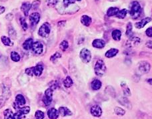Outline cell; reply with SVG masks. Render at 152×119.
I'll return each mask as SVG.
<instances>
[{
    "label": "cell",
    "instance_id": "obj_3",
    "mask_svg": "<svg viewBox=\"0 0 152 119\" xmlns=\"http://www.w3.org/2000/svg\"><path fill=\"white\" fill-rule=\"evenodd\" d=\"M51 25L48 22H45L39 27L38 34L42 37H47L49 36L51 32Z\"/></svg>",
    "mask_w": 152,
    "mask_h": 119
},
{
    "label": "cell",
    "instance_id": "obj_1",
    "mask_svg": "<svg viewBox=\"0 0 152 119\" xmlns=\"http://www.w3.org/2000/svg\"><path fill=\"white\" fill-rule=\"evenodd\" d=\"M142 9L138 1H133L129 9V15L133 19H137L141 16Z\"/></svg>",
    "mask_w": 152,
    "mask_h": 119
},
{
    "label": "cell",
    "instance_id": "obj_39",
    "mask_svg": "<svg viewBox=\"0 0 152 119\" xmlns=\"http://www.w3.org/2000/svg\"><path fill=\"white\" fill-rule=\"evenodd\" d=\"M9 36H10L11 38L13 39H15L17 37L16 31L14 30V29L13 28H10L9 29Z\"/></svg>",
    "mask_w": 152,
    "mask_h": 119
},
{
    "label": "cell",
    "instance_id": "obj_47",
    "mask_svg": "<svg viewBox=\"0 0 152 119\" xmlns=\"http://www.w3.org/2000/svg\"><path fill=\"white\" fill-rule=\"evenodd\" d=\"M5 11V8L4 7L0 6V15L2 14V13H4Z\"/></svg>",
    "mask_w": 152,
    "mask_h": 119
},
{
    "label": "cell",
    "instance_id": "obj_12",
    "mask_svg": "<svg viewBox=\"0 0 152 119\" xmlns=\"http://www.w3.org/2000/svg\"><path fill=\"white\" fill-rule=\"evenodd\" d=\"M91 114L95 117H100L102 116V110L101 108V107L98 104L94 105L92 106L90 110Z\"/></svg>",
    "mask_w": 152,
    "mask_h": 119
},
{
    "label": "cell",
    "instance_id": "obj_44",
    "mask_svg": "<svg viewBox=\"0 0 152 119\" xmlns=\"http://www.w3.org/2000/svg\"><path fill=\"white\" fill-rule=\"evenodd\" d=\"M57 3H58V0H48L47 1V5L51 7L55 6L57 4Z\"/></svg>",
    "mask_w": 152,
    "mask_h": 119
},
{
    "label": "cell",
    "instance_id": "obj_27",
    "mask_svg": "<svg viewBox=\"0 0 152 119\" xmlns=\"http://www.w3.org/2000/svg\"><path fill=\"white\" fill-rule=\"evenodd\" d=\"M102 87V83L98 79H95L92 83V88L93 90L98 91Z\"/></svg>",
    "mask_w": 152,
    "mask_h": 119
},
{
    "label": "cell",
    "instance_id": "obj_36",
    "mask_svg": "<svg viewBox=\"0 0 152 119\" xmlns=\"http://www.w3.org/2000/svg\"><path fill=\"white\" fill-rule=\"evenodd\" d=\"M20 24L21 27H22L24 31H26L27 28H28V25H27L26 20H25L24 17H21L20 18Z\"/></svg>",
    "mask_w": 152,
    "mask_h": 119
},
{
    "label": "cell",
    "instance_id": "obj_33",
    "mask_svg": "<svg viewBox=\"0 0 152 119\" xmlns=\"http://www.w3.org/2000/svg\"><path fill=\"white\" fill-rule=\"evenodd\" d=\"M114 112L117 116H123L125 114V110L124 109L120 108L119 106H116L114 108Z\"/></svg>",
    "mask_w": 152,
    "mask_h": 119
},
{
    "label": "cell",
    "instance_id": "obj_32",
    "mask_svg": "<svg viewBox=\"0 0 152 119\" xmlns=\"http://www.w3.org/2000/svg\"><path fill=\"white\" fill-rule=\"evenodd\" d=\"M11 59L13 61L18 62V61H19V60H20L21 57L20 55H19L17 52H15V51H12V52L11 53Z\"/></svg>",
    "mask_w": 152,
    "mask_h": 119
},
{
    "label": "cell",
    "instance_id": "obj_29",
    "mask_svg": "<svg viewBox=\"0 0 152 119\" xmlns=\"http://www.w3.org/2000/svg\"><path fill=\"white\" fill-rule=\"evenodd\" d=\"M64 85L66 88H70L73 85V80L70 77H67L64 81Z\"/></svg>",
    "mask_w": 152,
    "mask_h": 119
},
{
    "label": "cell",
    "instance_id": "obj_35",
    "mask_svg": "<svg viewBox=\"0 0 152 119\" xmlns=\"http://www.w3.org/2000/svg\"><path fill=\"white\" fill-rule=\"evenodd\" d=\"M60 47L63 51H66L69 47V43L68 41L66 40H64L63 41H62L60 45Z\"/></svg>",
    "mask_w": 152,
    "mask_h": 119
},
{
    "label": "cell",
    "instance_id": "obj_7",
    "mask_svg": "<svg viewBox=\"0 0 152 119\" xmlns=\"http://www.w3.org/2000/svg\"><path fill=\"white\" fill-rule=\"evenodd\" d=\"M150 69H151V65L147 61H142L138 64V69L142 74L147 73L150 71Z\"/></svg>",
    "mask_w": 152,
    "mask_h": 119
},
{
    "label": "cell",
    "instance_id": "obj_38",
    "mask_svg": "<svg viewBox=\"0 0 152 119\" xmlns=\"http://www.w3.org/2000/svg\"><path fill=\"white\" fill-rule=\"evenodd\" d=\"M126 32L125 35L128 37H130L132 33V24L131 23H128L127 25V28H126Z\"/></svg>",
    "mask_w": 152,
    "mask_h": 119
},
{
    "label": "cell",
    "instance_id": "obj_17",
    "mask_svg": "<svg viewBox=\"0 0 152 119\" xmlns=\"http://www.w3.org/2000/svg\"><path fill=\"white\" fill-rule=\"evenodd\" d=\"M59 114H60L62 116H72V112L71 111L70 109L67 107L62 106L59 108L58 110Z\"/></svg>",
    "mask_w": 152,
    "mask_h": 119
},
{
    "label": "cell",
    "instance_id": "obj_45",
    "mask_svg": "<svg viewBox=\"0 0 152 119\" xmlns=\"http://www.w3.org/2000/svg\"><path fill=\"white\" fill-rule=\"evenodd\" d=\"M145 33H146V35H147V37H151V36H152V28L151 27H149V28H148L147 30H146Z\"/></svg>",
    "mask_w": 152,
    "mask_h": 119
},
{
    "label": "cell",
    "instance_id": "obj_2",
    "mask_svg": "<svg viewBox=\"0 0 152 119\" xmlns=\"http://www.w3.org/2000/svg\"><path fill=\"white\" fill-rule=\"evenodd\" d=\"M106 70H107L106 65L103 60L100 59V60L97 61L94 67L95 73L97 76L103 77L106 74Z\"/></svg>",
    "mask_w": 152,
    "mask_h": 119
},
{
    "label": "cell",
    "instance_id": "obj_5",
    "mask_svg": "<svg viewBox=\"0 0 152 119\" xmlns=\"http://www.w3.org/2000/svg\"><path fill=\"white\" fill-rule=\"evenodd\" d=\"M80 57L81 60L85 63H88L91 61L92 59V53L89 49L84 48L82 49L80 51Z\"/></svg>",
    "mask_w": 152,
    "mask_h": 119
},
{
    "label": "cell",
    "instance_id": "obj_51",
    "mask_svg": "<svg viewBox=\"0 0 152 119\" xmlns=\"http://www.w3.org/2000/svg\"><path fill=\"white\" fill-rule=\"evenodd\" d=\"M0 1H6V0H0Z\"/></svg>",
    "mask_w": 152,
    "mask_h": 119
},
{
    "label": "cell",
    "instance_id": "obj_43",
    "mask_svg": "<svg viewBox=\"0 0 152 119\" xmlns=\"http://www.w3.org/2000/svg\"><path fill=\"white\" fill-rule=\"evenodd\" d=\"M75 0H64V5L65 7H68L69 5L75 3Z\"/></svg>",
    "mask_w": 152,
    "mask_h": 119
},
{
    "label": "cell",
    "instance_id": "obj_34",
    "mask_svg": "<svg viewBox=\"0 0 152 119\" xmlns=\"http://www.w3.org/2000/svg\"><path fill=\"white\" fill-rule=\"evenodd\" d=\"M106 93H108V94H109L112 97H115V91L114 88L111 86H108L106 87Z\"/></svg>",
    "mask_w": 152,
    "mask_h": 119
},
{
    "label": "cell",
    "instance_id": "obj_30",
    "mask_svg": "<svg viewBox=\"0 0 152 119\" xmlns=\"http://www.w3.org/2000/svg\"><path fill=\"white\" fill-rule=\"evenodd\" d=\"M3 114H4V118L5 119H12L13 113V111L11 109L7 108L3 112Z\"/></svg>",
    "mask_w": 152,
    "mask_h": 119
},
{
    "label": "cell",
    "instance_id": "obj_14",
    "mask_svg": "<svg viewBox=\"0 0 152 119\" xmlns=\"http://www.w3.org/2000/svg\"><path fill=\"white\" fill-rule=\"evenodd\" d=\"M93 47L97 49H102L105 47L106 45V41L103 39H97L93 41L92 42Z\"/></svg>",
    "mask_w": 152,
    "mask_h": 119
},
{
    "label": "cell",
    "instance_id": "obj_37",
    "mask_svg": "<svg viewBox=\"0 0 152 119\" xmlns=\"http://www.w3.org/2000/svg\"><path fill=\"white\" fill-rule=\"evenodd\" d=\"M35 116L36 119H43L45 117L44 112L41 110H37L36 112H35Z\"/></svg>",
    "mask_w": 152,
    "mask_h": 119
},
{
    "label": "cell",
    "instance_id": "obj_13",
    "mask_svg": "<svg viewBox=\"0 0 152 119\" xmlns=\"http://www.w3.org/2000/svg\"><path fill=\"white\" fill-rule=\"evenodd\" d=\"M31 68H32L33 75H35V76L39 77L42 74L43 71V67L42 65L38 64L36 66L31 67Z\"/></svg>",
    "mask_w": 152,
    "mask_h": 119
},
{
    "label": "cell",
    "instance_id": "obj_46",
    "mask_svg": "<svg viewBox=\"0 0 152 119\" xmlns=\"http://www.w3.org/2000/svg\"><path fill=\"white\" fill-rule=\"evenodd\" d=\"M13 17V15L11 14V13H9V14H7L6 15V19H7V20H9V21L12 20Z\"/></svg>",
    "mask_w": 152,
    "mask_h": 119
},
{
    "label": "cell",
    "instance_id": "obj_8",
    "mask_svg": "<svg viewBox=\"0 0 152 119\" xmlns=\"http://www.w3.org/2000/svg\"><path fill=\"white\" fill-rule=\"evenodd\" d=\"M31 49L35 54L41 55L43 51V45L40 41H36V42L33 43Z\"/></svg>",
    "mask_w": 152,
    "mask_h": 119
},
{
    "label": "cell",
    "instance_id": "obj_11",
    "mask_svg": "<svg viewBox=\"0 0 152 119\" xmlns=\"http://www.w3.org/2000/svg\"><path fill=\"white\" fill-rule=\"evenodd\" d=\"M140 42H141V39L139 38V37H130L129 39L127 41V43H126V45H127V47H129V48H131V47L137 45Z\"/></svg>",
    "mask_w": 152,
    "mask_h": 119
},
{
    "label": "cell",
    "instance_id": "obj_24",
    "mask_svg": "<svg viewBox=\"0 0 152 119\" xmlns=\"http://www.w3.org/2000/svg\"><path fill=\"white\" fill-rule=\"evenodd\" d=\"M118 52H119V50H118L117 49H110V50H108L107 52L106 53L105 56L107 57V58H112V57L116 56V55L117 54Z\"/></svg>",
    "mask_w": 152,
    "mask_h": 119
},
{
    "label": "cell",
    "instance_id": "obj_31",
    "mask_svg": "<svg viewBox=\"0 0 152 119\" xmlns=\"http://www.w3.org/2000/svg\"><path fill=\"white\" fill-rule=\"evenodd\" d=\"M127 13V10L126 9H123L121 10L118 11V13L116 15V17L119 19H124Z\"/></svg>",
    "mask_w": 152,
    "mask_h": 119
},
{
    "label": "cell",
    "instance_id": "obj_15",
    "mask_svg": "<svg viewBox=\"0 0 152 119\" xmlns=\"http://www.w3.org/2000/svg\"><path fill=\"white\" fill-rule=\"evenodd\" d=\"M118 101H119V102L121 104V105H123L126 108H128V109H131L132 108V106H131V102H130V101L128 100V99L126 98L125 97H120L119 99H118Z\"/></svg>",
    "mask_w": 152,
    "mask_h": 119
},
{
    "label": "cell",
    "instance_id": "obj_41",
    "mask_svg": "<svg viewBox=\"0 0 152 119\" xmlns=\"http://www.w3.org/2000/svg\"><path fill=\"white\" fill-rule=\"evenodd\" d=\"M6 100H7L6 99H5L4 97L2 96V95L0 96V108H1L3 106H4Z\"/></svg>",
    "mask_w": 152,
    "mask_h": 119
},
{
    "label": "cell",
    "instance_id": "obj_23",
    "mask_svg": "<svg viewBox=\"0 0 152 119\" xmlns=\"http://www.w3.org/2000/svg\"><path fill=\"white\" fill-rule=\"evenodd\" d=\"M121 87L122 89V91H123V94L125 97H129L131 95V91H130L129 87L127 86V85L126 84L125 82H122L121 83Z\"/></svg>",
    "mask_w": 152,
    "mask_h": 119
},
{
    "label": "cell",
    "instance_id": "obj_16",
    "mask_svg": "<svg viewBox=\"0 0 152 119\" xmlns=\"http://www.w3.org/2000/svg\"><path fill=\"white\" fill-rule=\"evenodd\" d=\"M151 21V19L150 17H146L145 19H142L139 22H137L135 24V27L137 29H141L145 26L148 23H149Z\"/></svg>",
    "mask_w": 152,
    "mask_h": 119
},
{
    "label": "cell",
    "instance_id": "obj_52",
    "mask_svg": "<svg viewBox=\"0 0 152 119\" xmlns=\"http://www.w3.org/2000/svg\"><path fill=\"white\" fill-rule=\"evenodd\" d=\"M75 1H81V0H75Z\"/></svg>",
    "mask_w": 152,
    "mask_h": 119
},
{
    "label": "cell",
    "instance_id": "obj_49",
    "mask_svg": "<svg viewBox=\"0 0 152 119\" xmlns=\"http://www.w3.org/2000/svg\"><path fill=\"white\" fill-rule=\"evenodd\" d=\"M63 23H66V21H60V22L58 23V26H63V25H64V24H63Z\"/></svg>",
    "mask_w": 152,
    "mask_h": 119
},
{
    "label": "cell",
    "instance_id": "obj_48",
    "mask_svg": "<svg viewBox=\"0 0 152 119\" xmlns=\"http://www.w3.org/2000/svg\"><path fill=\"white\" fill-rule=\"evenodd\" d=\"M146 45H147V47H149V49H151V41H148V42L146 43Z\"/></svg>",
    "mask_w": 152,
    "mask_h": 119
},
{
    "label": "cell",
    "instance_id": "obj_10",
    "mask_svg": "<svg viewBox=\"0 0 152 119\" xmlns=\"http://www.w3.org/2000/svg\"><path fill=\"white\" fill-rule=\"evenodd\" d=\"M2 93L3 96L6 99V100H8L9 97H11V90L10 86L7 84V83H3L2 84Z\"/></svg>",
    "mask_w": 152,
    "mask_h": 119
},
{
    "label": "cell",
    "instance_id": "obj_19",
    "mask_svg": "<svg viewBox=\"0 0 152 119\" xmlns=\"http://www.w3.org/2000/svg\"><path fill=\"white\" fill-rule=\"evenodd\" d=\"M31 8V4L29 2L23 3L21 6V11H22L23 13H24V15L25 17L28 16L29 11H30Z\"/></svg>",
    "mask_w": 152,
    "mask_h": 119
},
{
    "label": "cell",
    "instance_id": "obj_9",
    "mask_svg": "<svg viewBox=\"0 0 152 119\" xmlns=\"http://www.w3.org/2000/svg\"><path fill=\"white\" fill-rule=\"evenodd\" d=\"M41 15L39 13H33L29 15V21H30L31 26H35L38 24L40 21Z\"/></svg>",
    "mask_w": 152,
    "mask_h": 119
},
{
    "label": "cell",
    "instance_id": "obj_26",
    "mask_svg": "<svg viewBox=\"0 0 152 119\" xmlns=\"http://www.w3.org/2000/svg\"><path fill=\"white\" fill-rule=\"evenodd\" d=\"M119 11V8H117V7H110L107 11L108 16L112 17V16H114V15H116Z\"/></svg>",
    "mask_w": 152,
    "mask_h": 119
},
{
    "label": "cell",
    "instance_id": "obj_18",
    "mask_svg": "<svg viewBox=\"0 0 152 119\" xmlns=\"http://www.w3.org/2000/svg\"><path fill=\"white\" fill-rule=\"evenodd\" d=\"M47 116L50 119H57L59 116L58 110L55 108H51L47 111Z\"/></svg>",
    "mask_w": 152,
    "mask_h": 119
},
{
    "label": "cell",
    "instance_id": "obj_40",
    "mask_svg": "<svg viewBox=\"0 0 152 119\" xmlns=\"http://www.w3.org/2000/svg\"><path fill=\"white\" fill-rule=\"evenodd\" d=\"M61 57H62V55H61L60 53L57 52V53H55V54L53 55L52 57H51L50 60L52 61H55L56 60H57L58 59L61 58Z\"/></svg>",
    "mask_w": 152,
    "mask_h": 119
},
{
    "label": "cell",
    "instance_id": "obj_22",
    "mask_svg": "<svg viewBox=\"0 0 152 119\" xmlns=\"http://www.w3.org/2000/svg\"><path fill=\"white\" fill-rule=\"evenodd\" d=\"M26 102V100H25V99L24 98V97L22 95H17L16 97H15V104L18 105V106H22V105H24Z\"/></svg>",
    "mask_w": 152,
    "mask_h": 119
},
{
    "label": "cell",
    "instance_id": "obj_42",
    "mask_svg": "<svg viewBox=\"0 0 152 119\" xmlns=\"http://www.w3.org/2000/svg\"><path fill=\"white\" fill-rule=\"evenodd\" d=\"M41 1L39 0H36V1H34L31 4V8L33 9H37V7H39V5H40Z\"/></svg>",
    "mask_w": 152,
    "mask_h": 119
},
{
    "label": "cell",
    "instance_id": "obj_4",
    "mask_svg": "<svg viewBox=\"0 0 152 119\" xmlns=\"http://www.w3.org/2000/svg\"><path fill=\"white\" fill-rule=\"evenodd\" d=\"M17 112L13 114L12 119H21L25 114H28L30 111V107L29 106H24L22 108H19L17 109Z\"/></svg>",
    "mask_w": 152,
    "mask_h": 119
},
{
    "label": "cell",
    "instance_id": "obj_20",
    "mask_svg": "<svg viewBox=\"0 0 152 119\" xmlns=\"http://www.w3.org/2000/svg\"><path fill=\"white\" fill-rule=\"evenodd\" d=\"M81 22L86 27H89L90 25L92 24V19L91 18L90 16L88 15H83L81 18Z\"/></svg>",
    "mask_w": 152,
    "mask_h": 119
},
{
    "label": "cell",
    "instance_id": "obj_50",
    "mask_svg": "<svg viewBox=\"0 0 152 119\" xmlns=\"http://www.w3.org/2000/svg\"><path fill=\"white\" fill-rule=\"evenodd\" d=\"M147 81H148V83H149V85H151V81H152V80H151V78L148 79Z\"/></svg>",
    "mask_w": 152,
    "mask_h": 119
},
{
    "label": "cell",
    "instance_id": "obj_6",
    "mask_svg": "<svg viewBox=\"0 0 152 119\" xmlns=\"http://www.w3.org/2000/svg\"><path fill=\"white\" fill-rule=\"evenodd\" d=\"M53 100V90L49 88L45 91L44 96L43 97V102L45 106H49Z\"/></svg>",
    "mask_w": 152,
    "mask_h": 119
},
{
    "label": "cell",
    "instance_id": "obj_25",
    "mask_svg": "<svg viewBox=\"0 0 152 119\" xmlns=\"http://www.w3.org/2000/svg\"><path fill=\"white\" fill-rule=\"evenodd\" d=\"M112 36L115 41H119L121 37V31L119 29H115L112 31Z\"/></svg>",
    "mask_w": 152,
    "mask_h": 119
},
{
    "label": "cell",
    "instance_id": "obj_28",
    "mask_svg": "<svg viewBox=\"0 0 152 119\" xmlns=\"http://www.w3.org/2000/svg\"><path fill=\"white\" fill-rule=\"evenodd\" d=\"M1 41H2L3 44L5 46H13V43L11 41V39L9 38L6 36H2L1 37Z\"/></svg>",
    "mask_w": 152,
    "mask_h": 119
},
{
    "label": "cell",
    "instance_id": "obj_21",
    "mask_svg": "<svg viewBox=\"0 0 152 119\" xmlns=\"http://www.w3.org/2000/svg\"><path fill=\"white\" fill-rule=\"evenodd\" d=\"M33 40L32 38H29L26 39L24 41V43H23V48L25 49V50L28 51L29 49H31V47H32V45L33 44Z\"/></svg>",
    "mask_w": 152,
    "mask_h": 119
}]
</instances>
